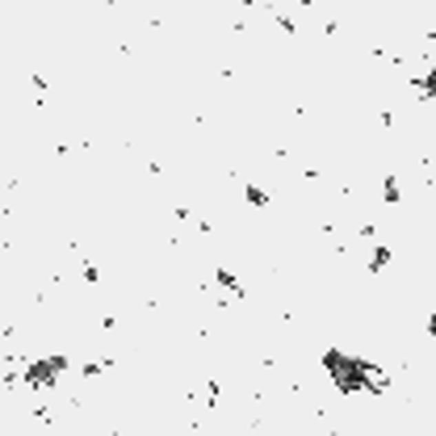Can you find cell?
I'll return each instance as SVG.
<instances>
[{"instance_id":"6da1fadb","label":"cell","mask_w":436,"mask_h":436,"mask_svg":"<svg viewBox=\"0 0 436 436\" xmlns=\"http://www.w3.org/2000/svg\"><path fill=\"white\" fill-rule=\"evenodd\" d=\"M248 202H252V206H264V202H269V193L256 189V185H248Z\"/></svg>"},{"instance_id":"7a4b0ae2","label":"cell","mask_w":436,"mask_h":436,"mask_svg":"<svg viewBox=\"0 0 436 436\" xmlns=\"http://www.w3.org/2000/svg\"><path fill=\"white\" fill-rule=\"evenodd\" d=\"M424 96H436V72L424 76Z\"/></svg>"}]
</instances>
